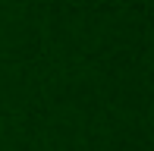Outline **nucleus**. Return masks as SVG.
Returning <instances> with one entry per match:
<instances>
[]
</instances>
